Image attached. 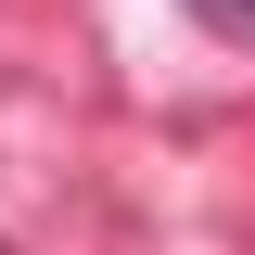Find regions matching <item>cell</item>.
<instances>
[{"mask_svg":"<svg viewBox=\"0 0 255 255\" xmlns=\"http://www.w3.org/2000/svg\"><path fill=\"white\" fill-rule=\"evenodd\" d=\"M179 13H191V26H217L230 51H255V0H179Z\"/></svg>","mask_w":255,"mask_h":255,"instance_id":"obj_1","label":"cell"}]
</instances>
